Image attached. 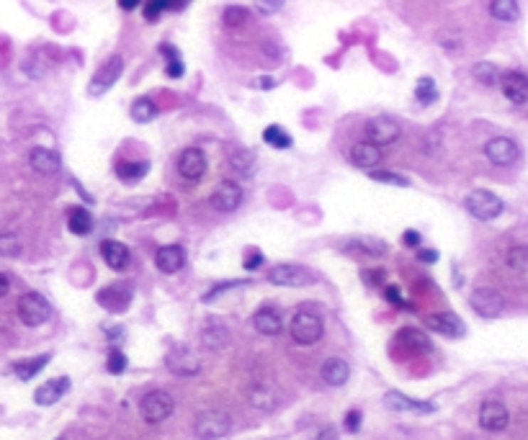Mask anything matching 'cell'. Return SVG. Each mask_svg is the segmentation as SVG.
Listing matches in <instances>:
<instances>
[{"mask_svg": "<svg viewBox=\"0 0 528 440\" xmlns=\"http://www.w3.org/2000/svg\"><path fill=\"white\" fill-rule=\"evenodd\" d=\"M289 332H292V340L297 343V345H315V343H320L322 340V335H325V322H322V317L315 312H297L292 319V325H289Z\"/></svg>", "mask_w": 528, "mask_h": 440, "instance_id": "6da1fadb", "label": "cell"}, {"mask_svg": "<svg viewBox=\"0 0 528 440\" xmlns=\"http://www.w3.org/2000/svg\"><path fill=\"white\" fill-rule=\"evenodd\" d=\"M230 430L232 417L224 409H204L196 414V422H194V433L199 440H219L230 435Z\"/></svg>", "mask_w": 528, "mask_h": 440, "instance_id": "7a4b0ae2", "label": "cell"}, {"mask_svg": "<svg viewBox=\"0 0 528 440\" xmlns=\"http://www.w3.org/2000/svg\"><path fill=\"white\" fill-rule=\"evenodd\" d=\"M173 409H176V402H173V397H170L168 392H163V389L147 392L142 397V402H139V412H142L144 422H149V425L165 422L170 414H173Z\"/></svg>", "mask_w": 528, "mask_h": 440, "instance_id": "3957f363", "label": "cell"}, {"mask_svg": "<svg viewBox=\"0 0 528 440\" xmlns=\"http://www.w3.org/2000/svg\"><path fill=\"white\" fill-rule=\"evenodd\" d=\"M464 206H467L469 214H472L474 219H480V222H492V219L500 217L502 209H505L500 196H495L492 191H485V188L472 191L467 196V201H464Z\"/></svg>", "mask_w": 528, "mask_h": 440, "instance_id": "277c9868", "label": "cell"}, {"mask_svg": "<svg viewBox=\"0 0 528 440\" xmlns=\"http://www.w3.org/2000/svg\"><path fill=\"white\" fill-rule=\"evenodd\" d=\"M52 317V304L36 291H28L19 299V319L26 327H39Z\"/></svg>", "mask_w": 528, "mask_h": 440, "instance_id": "5b68a950", "label": "cell"}, {"mask_svg": "<svg viewBox=\"0 0 528 440\" xmlns=\"http://www.w3.org/2000/svg\"><path fill=\"white\" fill-rule=\"evenodd\" d=\"M366 142L376 144V147H384V144H394L402 136V127L397 119L392 116H374L366 122Z\"/></svg>", "mask_w": 528, "mask_h": 440, "instance_id": "8992f818", "label": "cell"}, {"mask_svg": "<svg viewBox=\"0 0 528 440\" xmlns=\"http://www.w3.org/2000/svg\"><path fill=\"white\" fill-rule=\"evenodd\" d=\"M122 73H124V57L122 55H111L109 60L103 62L101 68L95 70V75H93V80H90V85H88V93L93 95H103L106 90H111L116 85V80L122 77Z\"/></svg>", "mask_w": 528, "mask_h": 440, "instance_id": "52a82bcc", "label": "cell"}, {"mask_svg": "<svg viewBox=\"0 0 528 440\" xmlns=\"http://www.w3.org/2000/svg\"><path fill=\"white\" fill-rule=\"evenodd\" d=\"M265 281L273 286H289V289H299V286H310L315 281L307 268L302 265H294V263H281V265H273L271 271L265 273Z\"/></svg>", "mask_w": 528, "mask_h": 440, "instance_id": "ba28073f", "label": "cell"}, {"mask_svg": "<svg viewBox=\"0 0 528 440\" xmlns=\"http://www.w3.org/2000/svg\"><path fill=\"white\" fill-rule=\"evenodd\" d=\"M132 299H134V286L129 284V281H122V284H111L106 286V289H101V291L95 294V301L106 309V312H124L129 304H132Z\"/></svg>", "mask_w": 528, "mask_h": 440, "instance_id": "9c48e42d", "label": "cell"}, {"mask_svg": "<svg viewBox=\"0 0 528 440\" xmlns=\"http://www.w3.org/2000/svg\"><path fill=\"white\" fill-rule=\"evenodd\" d=\"M209 203L222 214H232V211L243 203V186L237 181H222L217 188L211 191Z\"/></svg>", "mask_w": 528, "mask_h": 440, "instance_id": "30bf717a", "label": "cell"}, {"mask_svg": "<svg viewBox=\"0 0 528 440\" xmlns=\"http://www.w3.org/2000/svg\"><path fill=\"white\" fill-rule=\"evenodd\" d=\"M469 304H472V309L480 314V317L495 319V317H500L502 309H505V299L495 291V289H477V291H472V296H469Z\"/></svg>", "mask_w": 528, "mask_h": 440, "instance_id": "8fae6325", "label": "cell"}, {"mask_svg": "<svg viewBox=\"0 0 528 440\" xmlns=\"http://www.w3.org/2000/svg\"><path fill=\"white\" fill-rule=\"evenodd\" d=\"M485 155H487V160L492 165L505 168V165H513L521 157V147L513 139H508V136H495V139H490L485 144Z\"/></svg>", "mask_w": 528, "mask_h": 440, "instance_id": "7c38bea8", "label": "cell"}, {"mask_svg": "<svg viewBox=\"0 0 528 440\" xmlns=\"http://www.w3.org/2000/svg\"><path fill=\"white\" fill-rule=\"evenodd\" d=\"M165 366L176 373V376H196L201 371V360L189 348H173L168 353V358H165Z\"/></svg>", "mask_w": 528, "mask_h": 440, "instance_id": "4fadbf2b", "label": "cell"}, {"mask_svg": "<svg viewBox=\"0 0 528 440\" xmlns=\"http://www.w3.org/2000/svg\"><path fill=\"white\" fill-rule=\"evenodd\" d=\"M510 422V414H508V407L502 404V402H485V404L480 407V425L482 430H487V433H500V430H505Z\"/></svg>", "mask_w": 528, "mask_h": 440, "instance_id": "5bb4252c", "label": "cell"}, {"mask_svg": "<svg viewBox=\"0 0 528 440\" xmlns=\"http://www.w3.org/2000/svg\"><path fill=\"white\" fill-rule=\"evenodd\" d=\"M394 345L402 348L407 355H423V353H431L433 343L428 340V335L423 330H415V327H405L394 335Z\"/></svg>", "mask_w": 528, "mask_h": 440, "instance_id": "9a60e30c", "label": "cell"}, {"mask_svg": "<svg viewBox=\"0 0 528 440\" xmlns=\"http://www.w3.org/2000/svg\"><path fill=\"white\" fill-rule=\"evenodd\" d=\"M178 173L186 181H199L206 173V155L199 147H186L178 155Z\"/></svg>", "mask_w": 528, "mask_h": 440, "instance_id": "2e32d148", "label": "cell"}, {"mask_svg": "<svg viewBox=\"0 0 528 440\" xmlns=\"http://www.w3.org/2000/svg\"><path fill=\"white\" fill-rule=\"evenodd\" d=\"M426 327L431 332H438V335H443V338H461V335L467 332L464 322H461V319L456 317V314H451V312L428 314V317H426Z\"/></svg>", "mask_w": 528, "mask_h": 440, "instance_id": "e0dca14e", "label": "cell"}, {"mask_svg": "<svg viewBox=\"0 0 528 440\" xmlns=\"http://www.w3.org/2000/svg\"><path fill=\"white\" fill-rule=\"evenodd\" d=\"M253 327H255L260 335H278L284 330V317H281V309L273 304H263L253 314Z\"/></svg>", "mask_w": 528, "mask_h": 440, "instance_id": "ac0fdd59", "label": "cell"}, {"mask_svg": "<svg viewBox=\"0 0 528 440\" xmlns=\"http://www.w3.org/2000/svg\"><path fill=\"white\" fill-rule=\"evenodd\" d=\"M384 404L394 412H413V414H431L435 412V404L431 402H420L413 397H405L402 392H386L384 394Z\"/></svg>", "mask_w": 528, "mask_h": 440, "instance_id": "d6986e66", "label": "cell"}, {"mask_svg": "<svg viewBox=\"0 0 528 440\" xmlns=\"http://www.w3.org/2000/svg\"><path fill=\"white\" fill-rule=\"evenodd\" d=\"M500 88H502V95H505L510 103H526L528 101V75L518 73V70H510V73L500 75Z\"/></svg>", "mask_w": 528, "mask_h": 440, "instance_id": "ffe728a7", "label": "cell"}, {"mask_svg": "<svg viewBox=\"0 0 528 440\" xmlns=\"http://www.w3.org/2000/svg\"><path fill=\"white\" fill-rule=\"evenodd\" d=\"M101 257L111 271H124V268H129V263H132V252H129L127 245L119 242V240H103Z\"/></svg>", "mask_w": 528, "mask_h": 440, "instance_id": "44dd1931", "label": "cell"}, {"mask_svg": "<svg viewBox=\"0 0 528 440\" xmlns=\"http://www.w3.org/2000/svg\"><path fill=\"white\" fill-rule=\"evenodd\" d=\"M155 265L157 271L165 273V276H173V273H178L186 265V250H183L181 245H165V247H160L155 255Z\"/></svg>", "mask_w": 528, "mask_h": 440, "instance_id": "7402d4cb", "label": "cell"}, {"mask_svg": "<svg viewBox=\"0 0 528 440\" xmlns=\"http://www.w3.org/2000/svg\"><path fill=\"white\" fill-rule=\"evenodd\" d=\"M68 389H70L68 376H62V379H52V381H47V384L36 386L34 402L39 407H52V404H57V402H60L65 394H68Z\"/></svg>", "mask_w": 528, "mask_h": 440, "instance_id": "603a6c76", "label": "cell"}, {"mask_svg": "<svg viewBox=\"0 0 528 440\" xmlns=\"http://www.w3.org/2000/svg\"><path fill=\"white\" fill-rule=\"evenodd\" d=\"M28 163L31 168L39 173V176H55L60 170V155L55 149H47V147H34L28 152Z\"/></svg>", "mask_w": 528, "mask_h": 440, "instance_id": "cb8c5ba5", "label": "cell"}, {"mask_svg": "<svg viewBox=\"0 0 528 440\" xmlns=\"http://www.w3.org/2000/svg\"><path fill=\"white\" fill-rule=\"evenodd\" d=\"M351 163L356 165V168H364V170L376 168V165L381 163V147L366 142V139L364 142H356L351 147Z\"/></svg>", "mask_w": 528, "mask_h": 440, "instance_id": "d4e9b609", "label": "cell"}, {"mask_svg": "<svg viewBox=\"0 0 528 440\" xmlns=\"http://www.w3.org/2000/svg\"><path fill=\"white\" fill-rule=\"evenodd\" d=\"M201 343L209 348V350L227 348L230 345V330H227V325L219 322V319H209V322L201 327Z\"/></svg>", "mask_w": 528, "mask_h": 440, "instance_id": "484cf974", "label": "cell"}, {"mask_svg": "<svg viewBox=\"0 0 528 440\" xmlns=\"http://www.w3.org/2000/svg\"><path fill=\"white\" fill-rule=\"evenodd\" d=\"M320 373H322L327 386H343L351 379V366L343 358H327L322 363V368H320Z\"/></svg>", "mask_w": 528, "mask_h": 440, "instance_id": "4316f807", "label": "cell"}, {"mask_svg": "<svg viewBox=\"0 0 528 440\" xmlns=\"http://www.w3.org/2000/svg\"><path fill=\"white\" fill-rule=\"evenodd\" d=\"M68 230L73 232V235H78V237H85V235H90V232H93V217H90V211L80 209V206L70 209Z\"/></svg>", "mask_w": 528, "mask_h": 440, "instance_id": "83f0119b", "label": "cell"}, {"mask_svg": "<svg viewBox=\"0 0 528 440\" xmlns=\"http://www.w3.org/2000/svg\"><path fill=\"white\" fill-rule=\"evenodd\" d=\"M346 250L361 252V255H369V257H384L386 252H389V247H386V242H381V240L361 237V240H348Z\"/></svg>", "mask_w": 528, "mask_h": 440, "instance_id": "f1b7e54d", "label": "cell"}, {"mask_svg": "<svg viewBox=\"0 0 528 440\" xmlns=\"http://www.w3.org/2000/svg\"><path fill=\"white\" fill-rule=\"evenodd\" d=\"M49 360H52V353H41V355H36V358L19 360V363L14 366V371H16V376H19L21 381H28V379H34L36 373L47 366Z\"/></svg>", "mask_w": 528, "mask_h": 440, "instance_id": "f546056e", "label": "cell"}, {"mask_svg": "<svg viewBox=\"0 0 528 440\" xmlns=\"http://www.w3.org/2000/svg\"><path fill=\"white\" fill-rule=\"evenodd\" d=\"M250 404L255 407V409H265V412H271L273 407L278 404V397H276V392H273L271 386L255 384L250 389Z\"/></svg>", "mask_w": 528, "mask_h": 440, "instance_id": "4dcf8cb0", "label": "cell"}, {"mask_svg": "<svg viewBox=\"0 0 528 440\" xmlns=\"http://www.w3.org/2000/svg\"><path fill=\"white\" fill-rule=\"evenodd\" d=\"M160 55H165V75H168V77H173V80L183 77L186 68H183L181 52H178L173 44H160Z\"/></svg>", "mask_w": 528, "mask_h": 440, "instance_id": "1f68e13d", "label": "cell"}, {"mask_svg": "<svg viewBox=\"0 0 528 440\" xmlns=\"http://www.w3.org/2000/svg\"><path fill=\"white\" fill-rule=\"evenodd\" d=\"M129 114H132V119H134L137 124H147V122H152V119L157 116V106H155V101H152V98L142 95V98H137V101L132 103Z\"/></svg>", "mask_w": 528, "mask_h": 440, "instance_id": "d6a6232c", "label": "cell"}, {"mask_svg": "<svg viewBox=\"0 0 528 440\" xmlns=\"http://www.w3.org/2000/svg\"><path fill=\"white\" fill-rule=\"evenodd\" d=\"M263 139H265V144L273 149H289L294 144L292 134H289L286 129L278 127V124H271V127L263 129Z\"/></svg>", "mask_w": 528, "mask_h": 440, "instance_id": "836d02e7", "label": "cell"}, {"mask_svg": "<svg viewBox=\"0 0 528 440\" xmlns=\"http://www.w3.org/2000/svg\"><path fill=\"white\" fill-rule=\"evenodd\" d=\"M490 14L495 16L497 21H518V16H521V6L515 3V0H492L490 3Z\"/></svg>", "mask_w": 528, "mask_h": 440, "instance_id": "e575fe53", "label": "cell"}, {"mask_svg": "<svg viewBox=\"0 0 528 440\" xmlns=\"http://www.w3.org/2000/svg\"><path fill=\"white\" fill-rule=\"evenodd\" d=\"M415 98H418L420 106H431V103L438 101V85H435L433 77H420L418 85H415Z\"/></svg>", "mask_w": 528, "mask_h": 440, "instance_id": "d590c367", "label": "cell"}, {"mask_svg": "<svg viewBox=\"0 0 528 440\" xmlns=\"http://www.w3.org/2000/svg\"><path fill=\"white\" fill-rule=\"evenodd\" d=\"M147 170H149L147 163H127V160L116 163V176L122 178V181H127V183H134V181L144 178L147 176Z\"/></svg>", "mask_w": 528, "mask_h": 440, "instance_id": "8d00e7d4", "label": "cell"}, {"mask_svg": "<svg viewBox=\"0 0 528 440\" xmlns=\"http://www.w3.org/2000/svg\"><path fill=\"white\" fill-rule=\"evenodd\" d=\"M505 263H508L510 271L528 273V245H515V247H510L508 255H505Z\"/></svg>", "mask_w": 528, "mask_h": 440, "instance_id": "74e56055", "label": "cell"}, {"mask_svg": "<svg viewBox=\"0 0 528 440\" xmlns=\"http://www.w3.org/2000/svg\"><path fill=\"white\" fill-rule=\"evenodd\" d=\"M472 75L482 85H497L500 82V70L495 68L492 62H477L472 68Z\"/></svg>", "mask_w": 528, "mask_h": 440, "instance_id": "f35d334b", "label": "cell"}, {"mask_svg": "<svg viewBox=\"0 0 528 440\" xmlns=\"http://www.w3.org/2000/svg\"><path fill=\"white\" fill-rule=\"evenodd\" d=\"M21 240L11 232H0V257H19L21 255Z\"/></svg>", "mask_w": 528, "mask_h": 440, "instance_id": "ab89813d", "label": "cell"}, {"mask_svg": "<svg viewBox=\"0 0 528 440\" xmlns=\"http://www.w3.org/2000/svg\"><path fill=\"white\" fill-rule=\"evenodd\" d=\"M127 366H129L127 355H124V353L119 350L116 345H111L109 348V360H106V371L114 373V376H119V373L127 371Z\"/></svg>", "mask_w": 528, "mask_h": 440, "instance_id": "60d3db41", "label": "cell"}, {"mask_svg": "<svg viewBox=\"0 0 528 440\" xmlns=\"http://www.w3.org/2000/svg\"><path fill=\"white\" fill-rule=\"evenodd\" d=\"M369 176H371V181H376V183L397 186V188H407V186H410V181H407V178L397 176V173H389V170H371Z\"/></svg>", "mask_w": 528, "mask_h": 440, "instance_id": "b9f144b4", "label": "cell"}, {"mask_svg": "<svg viewBox=\"0 0 528 440\" xmlns=\"http://www.w3.org/2000/svg\"><path fill=\"white\" fill-rule=\"evenodd\" d=\"M245 18H248V11L240 6H230V8H224V14H222V21H224V26H230V28H237V26H243Z\"/></svg>", "mask_w": 528, "mask_h": 440, "instance_id": "7bdbcfd3", "label": "cell"}, {"mask_svg": "<svg viewBox=\"0 0 528 440\" xmlns=\"http://www.w3.org/2000/svg\"><path fill=\"white\" fill-rule=\"evenodd\" d=\"M168 11V3H160V0H147L142 6V16L147 23H155V21H160V16Z\"/></svg>", "mask_w": 528, "mask_h": 440, "instance_id": "ee69618b", "label": "cell"}, {"mask_svg": "<svg viewBox=\"0 0 528 440\" xmlns=\"http://www.w3.org/2000/svg\"><path fill=\"white\" fill-rule=\"evenodd\" d=\"M230 168H235L237 173L248 176V173H253V155L250 152H235V155L230 157Z\"/></svg>", "mask_w": 528, "mask_h": 440, "instance_id": "f6af8a7d", "label": "cell"}, {"mask_svg": "<svg viewBox=\"0 0 528 440\" xmlns=\"http://www.w3.org/2000/svg\"><path fill=\"white\" fill-rule=\"evenodd\" d=\"M384 296L389 299V301H394V304L400 306V309H407V306H410V304L405 301V299L400 296V289H397V286H386V289H384Z\"/></svg>", "mask_w": 528, "mask_h": 440, "instance_id": "bcb514c9", "label": "cell"}, {"mask_svg": "<svg viewBox=\"0 0 528 440\" xmlns=\"http://www.w3.org/2000/svg\"><path fill=\"white\" fill-rule=\"evenodd\" d=\"M240 284H245V281H227V284H222V286H217V289H211L206 296H204V301H211V299H217L219 294H224L227 289H235V286H240Z\"/></svg>", "mask_w": 528, "mask_h": 440, "instance_id": "7dc6e473", "label": "cell"}, {"mask_svg": "<svg viewBox=\"0 0 528 440\" xmlns=\"http://www.w3.org/2000/svg\"><path fill=\"white\" fill-rule=\"evenodd\" d=\"M361 427V412L359 409H351V412L346 414V430L348 433H356Z\"/></svg>", "mask_w": 528, "mask_h": 440, "instance_id": "c3c4849f", "label": "cell"}, {"mask_svg": "<svg viewBox=\"0 0 528 440\" xmlns=\"http://www.w3.org/2000/svg\"><path fill=\"white\" fill-rule=\"evenodd\" d=\"M260 265H263V252H258V250L245 260V268H248V271H258Z\"/></svg>", "mask_w": 528, "mask_h": 440, "instance_id": "681fc988", "label": "cell"}, {"mask_svg": "<svg viewBox=\"0 0 528 440\" xmlns=\"http://www.w3.org/2000/svg\"><path fill=\"white\" fill-rule=\"evenodd\" d=\"M402 242H405V247H418V245H420V232L407 230L405 235H402Z\"/></svg>", "mask_w": 528, "mask_h": 440, "instance_id": "f907efd6", "label": "cell"}, {"mask_svg": "<svg viewBox=\"0 0 528 440\" xmlns=\"http://www.w3.org/2000/svg\"><path fill=\"white\" fill-rule=\"evenodd\" d=\"M418 260L428 265L435 263V260H438V250H426V247H423V250H418Z\"/></svg>", "mask_w": 528, "mask_h": 440, "instance_id": "816d5d0a", "label": "cell"}, {"mask_svg": "<svg viewBox=\"0 0 528 440\" xmlns=\"http://www.w3.org/2000/svg\"><path fill=\"white\" fill-rule=\"evenodd\" d=\"M255 8L260 11V14H276V11H281L284 8V3H255Z\"/></svg>", "mask_w": 528, "mask_h": 440, "instance_id": "f5cc1de1", "label": "cell"}, {"mask_svg": "<svg viewBox=\"0 0 528 440\" xmlns=\"http://www.w3.org/2000/svg\"><path fill=\"white\" fill-rule=\"evenodd\" d=\"M315 440H338V430L335 427H325V430H320Z\"/></svg>", "mask_w": 528, "mask_h": 440, "instance_id": "db71d44e", "label": "cell"}, {"mask_svg": "<svg viewBox=\"0 0 528 440\" xmlns=\"http://www.w3.org/2000/svg\"><path fill=\"white\" fill-rule=\"evenodd\" d=\"M8 291H11V281H8L6 273H0V299L6 296Z\"/></svg>", "mask_w": 528, "mask_h": 440, "instance_id": "11a10c76", "label": "cell"}, {"mask_svg": "<svg viewBox=\"0 0 528 440\" xmlns=\"http://www.w3.org/2000/svg\"><path fill=\"white\" fill-rule=\"evenodd\" d=\"M119 8H122V11H134V8H139V3H132V0H124V3H119Z\"/></svg>", "mask_w": 528, "mask_h": 440, "instance_id": "9f6ffc18", "label": "cell"}, {"mask_svg": "<svg viewBox=\"0 0 528 440\" xmlns=\"http://www.w3.org/2000/svg\"><path fill=\"white\" fill-rule=\"evenodd\" d=\"M255 85H258V88H271V85H273V80H258Z\"/></svg>", "mask_w": 528, "mask_h": 440, "instance_id": "6f0895ef", "label": "cell"}]
</instances>
